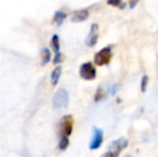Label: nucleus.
Segmentation results:
<instances>
[{
	"instance_id": "obj_19",
	"label": "nucleus",
	"mask_w": 158,
	"mask_h": 157,
	"mask_svg": "<svg viewBox=\"0 0 158 157\" xmlns=\"http://www.w3.org/2000/svg\"><path fill=\"white\" fill-rule=\"evenodd\" d=\"M137 3H138V1H131V2H129V8L133 9L135 6H137Z\"/></svg>"
},
{
	"instance_id": "obj_3",
	"label": "nucleus",
	"mask_w": 158,
	"mask_h": 157,
	"mask_svg": "<svg viewBox=\"0 0 158 157\" xmlns=\"http://www.w3.org/2000/svg\"><path fill=\"white\" fill-rule=\"evenodd\" d=\"M69 102V94L64 88L58 89L54 95L53 98V107L54 109H63L68 105Z\"/></svg>"
},
{
	"instance_id": "obj_14",
	"label": "nucleus",
	"mask_w": 158,
	"mask_h": 157,
	"mask_svg": "<svg viewBox=\"0 0 158 157\" xmlns=\"http://www.w3.org/2000/svg\"><path fill=\"white\" fill-rule=\"evenodd\" d=\"M69 145V139L68 137H60V140H59V143H58V149L64 151L68 147Z\"/></svg>"
},
{
	"instance_id": "obj_10",
	"label": "nucleus",
	"mask_w": 158,
	"mask_h": 157,
	"mask_svg": "<svg viewBox=\"0 0 158 157\" xmlns=\"http://www.w3.org/2000/svg\"><path fill=\"white\" fill-rule=\"evenodd\" d=\"M66 17H67V15L64 12H63V11H56L55 14H54V16H53V22L56 23L57 26H60Z\"/></svg>"
},
{
	"instance_id": "obj_9",
	"label": "nucleus",
	"mask_w": 158,
	"mask_h": 157,
	"mask_svg": "<svg viewBox=\"0 0 158 157\" xmlns=\"http://www.w3.org/2000/svg\"><path fill=\"white\" fill-rule=\"evenodd\" d=\"M60 74H61V67L60 66H57L54 70H53L52 74H51V83H52L53 86L57 85L59 81V78H60Z\"/></svg>"
},
{
	"instance_id": "obj_6",
	"label": "nucleus",
	"mask_w": 158,
	"mask_h": 157,
	"mask_svg": "<svg viewBox=\"0 0 158 157\" xmlns=\"http://www.w3.org/2000/svg\"><path fill=\"white\" fill-rule=\"evenodd\" d=\"M103 142V131L98 127H93V136L89 143L90 150H97L101 147Z\"/></svg>"
},
{
	"instance_id": "obj_8",
	"label": "nucleus",
	"mask_w": 158,
	"mask_h": 157,
	"mask_svg": "<svg viewBox=\"0 0 158 157\" xmlns=\"http://www.w3.org/2000/svg\"><path fill=\"white\" fill-rule=\"evenodd\" d=\"M89 17V11L87 9H82V10L74 11L71 17V21L73 23H82V22L86 21Z\"/></svg>"
},
{
	"instance_id": "obj_5",
	"label": "nucleus",
	"mask_w": 158,
	"mask_h": 157,
	"mask_svg": "<svg viewBox=\"0 0 158 157\" xmlns=\"http://www.w3.org/2000/svg\"><path fill=\"white\" fill-rule=\"evenodd\" d=\"M73 129V118L71 115H64L59 123V131L61 137H68L72 134Z\"/></svg>"
},
{
	"instance_id": "obj_2",
	"label": "nucleus",
	"mask_w": 158,
	"mask_h": 157,
	"mask_svg": "<svg viewBox=\"0 0 158 157\" xmlns=\"http://www.w3.org/2000/svg\"><path fill=\"white\" fill-rule=\"evenodd\" d=\"M112 59V48L111 46H106L101 48L99 52L95 54L94 60L97 66H106L111 63Z\"/></svg>"
},
{
	"instance_id": "obj_13",
	"label": "nucleus",
	"mask_w": 158,
	"mask_h": 157,
	"mask_svg": "<svg viewBox=\"0 0 158 157\" xmlns=\"http://www.w3.org/2000/svg\"><path fill=\"white\" fill-rule=\"evenodd\" d=\"M106 93H104V90L102 89L101 87H99L95 94V101L96 102H99V101H102L103 99H106Z\"/></svg>"
},
{
	"instance_id": "obj_16",
	"label": "nucleus",
	"mask_w": 158,
	"mask_h": 157,
	"mask_svg": "<svg viewBox=\"0 0 158 157\" xmlns=\"http://www.w3.org/2000/svg\"><path fill=\"white\" fill-rule=\"evenodd\" d=\"M61 61H63V56H61L60 52H59V53H56V54H55L54 59H53V63H54L55 65H57V64L61 63Z\"/></svg>"
},
{
	"instance_id": "obj_7",
	"label": "nucleus",
	"mask_w": 158,
	"mask_h": 157,
	"mask_svg": "<svg viewBox=\"0 0 158 157\" xmlns=\"http://www.w3.org/2000/svg\"><path fill=\"white\" fill-rule=\"evenodd\" d=\"M98 38H99V26H98L97 23H94L90 26L89 32H88L87 38L85 40L86 45L89 46V48L95 46L98 42Z\"/></svg>"
},
{
	"instance_id": "obj_11",
	"label": "nucleus",
	"mask_w": 158,
	"mask_h": 157,
	"mask_svg": "<svg viewBox=\"0 0 158 157\" xmlns=\"http://www.w3.org/2000/svg\"><path fill=\"white\" fill-rule=\"evenodd\" d=\"M41 57H42V65H46L51 60V52L48 48H44L41 51Z\"/></svg>"
},
{
	"instance_id": "obj_15",
	"label": "nucleus",
	"mask_w": 158,
	"mask_h": 157,
	"mask_svg": "<svg viewBox=\"0 0 158 157\" xmlns=\"http://www.w3.org/2000/svg\"><path fill=\"white\" fill-rule=\"evenodd\" d=\"M148 76H143L141 79V92H146V87H148Z\"/></svg>"
},
{
	"instance_id": "obj_20",
	"label": "nucleus",
	"mask_w": 158,
	"mask_h": 157,
	"mask_svg": "<svg viewBox=\"0 0 158 157\" xmlns=\"http://www.w3.org/2000/svg\"><path fill=\"white\" fill-rule=\"evenodd\" d=\"M127 157H130V156H127Z\"/></svg>"
},
{
	"instance_id": "obj_12",
	"label": "nucleus",
	"mask_w": 158,
	"mask_h": 157,
	"mask_svg": "<svg viewBox=\"0 0 158 157\" xmlns=\"http://www.w3.org/2000/svg\"><path fill=\"white\" fill-rule=\"evenodd\" d=\"M51 45H52L55 54H56V53H59V48H60V44H59V38H58V36H57V35H54V36H53L52 40H51Z\"/></svg>"
},
{
	"instance_id": "obj_1",
	"label": "nucleus",
	"mask_w": 158,
	"mask_h": 157,
	"mask_svg": "<svg viewBox=\"0 0 158 157\" xmlns=\"http://www.w3.org/2000/svg\"><path fill=\"white\" fill-rule=\"evenodd\" d=\"M127 147H128V140L124 137L116 139V140H113L110 143L109 151L106 152L102 155V157H118L121 152L125 150Z\"/></svg>"
},
{
	"instance_id": "obj_18",
	"label": "nucleus",
	"mask_w": 158,
	"mask_h": 157,
	"mask_svg": "<svg viewBox=\"0 0 158 157\" xmlns=\"http://www.w3.org/2000/svg\"><path fill=\"white\" fill-rule=\"evenodd\" d=\"M122 3V1H108V4H111V6H119Z\"/></svg>"
},
{
	"instance_id": "obj_17",
	"label": "nucleus",
	"mask_w": 158,
	"mask_h": 157,
	"mask_svg": "<svg viewBox=\"0 0 158 157\" xmlns=\"http://www.w3.org/2000/svg\"><path fill=\"white\" fill-rule=\"evenodd\" d=\"M117 89H118V85H116V84L112 85V86H111V88H110V94L114 95L115 93H116V90H117Z\"/></svg>"
},
{
	"instance_id": "obj_4",
	"label": "nucleus",
	"mask_w": 158,
	"mask_h": 157,
	"mask_svg": "<svg viewBox=\"0 0 158 157\" xmlns=\"http://www.w3.org/2000/svg\"><path fill=\"white\" fill-rule=\"evenodd\" d=\"M97 76V71H96V68L94 67L92 63H84L83 65H81L80 67V76L83 80L86 81H93L96 79Z\"/></svg>"
}]
</instances>
